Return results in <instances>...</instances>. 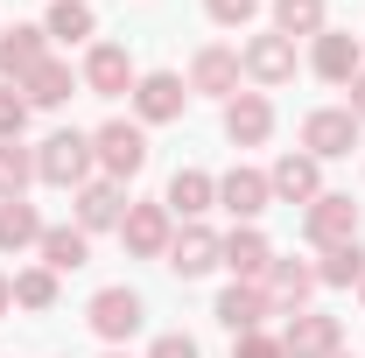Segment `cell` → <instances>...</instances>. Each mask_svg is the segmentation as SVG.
<instances>
[{"mask_svg": "<svg viewBox=\"0 0 365 358\" xmlns=\"http://www.w3.org/2000/svg\"><path fill=\"white\" fill-rule=\"evenodd\" d=\"M91 169H98V148H91V134H78V127H56V134L36 148V176H43L49 190H78V183H91Z\"/></svg>", "mask_w": 365, "mask_h": 358, "instance_id": "obj_1", "label": "cell"}, {"mask_svg": "<svg viewBox=\"0 0 365 358\" xmlns=\"http://www.w3.org/2000/svg\"><path fill=\"white\" fill-rule=\"evenodd\" d=\"M302 232H309V246H317V253L351 246V239H359V204H351V197H337V190H323L317 204H302Z\"/></svg>", "mask_w": 365, "mask_h": 358, "instance_id": "obj_2", "label": "cell"}, {"mask_svg": "<svg viewBox=\"0 0 365 358\" xmlns=\"http://www.w3.org/2000/svg\"><path fill=\"white\" fill-rule=\"evenodd\" d=\"M91 148H98V169L113 183H127V176L148 169V134H140L134 120H106V127L91 134Z\"/></svg>", "mask_w": 365, "mask_h": 358, "instance_id": "obj_3", "label": "cell"}, {"mask_svg": "<svg viewBox=\"0 0 365 358\" xmlns=\"http://www.w3.org/2000/svg\"><path fill=\"white\" fill-rule=\"evenodd\" d=\"M71 211H78V232H120V218H127V190L113 176H91V183H78L71 190Z\"/></svg>", "mask_w": 365, "mask_h": 358, "instance_id": "obj_4", "label": "cell"}, {"mask_svg": "<svg viewBox=\"0 0 365 358\" xmlns=\"http://www.w3.org/2000/svg\"><path fill=\"white\" fill-rule=\"evenodd\" d=\"M120 239H127V253H134V260H162V253H169V239H176V218H169V204H127V218H120Z\"/></svg>", "mask_w": 365, "mask_h": 358, "instance_id": "obj_5", "label": "cell"}, {"mask_svg": "<svg viewBox=\"0 0 365 358\" xmlns=\"http://www.w3.org/2000/svg\"><path fill=\"white\" fill-rule=\"evenodd\" d=\"M281 352L288 358H330V352H344V323L323 310H295L288 330H281Z\"/></svg>", "mask_w": 365, "mask_h": 358, "instance_id": "obj_6", "label": "cell"}, {"mask_svg": "<svg viewBox=\"0 0 365 358\" xmlns=\"http://www.w3.org/2000/svg\"><path fill=\"white\" fill-rule=\"evenodd\" d=\"M85 316H91V330H98L106 344H127V337L140 330V316H148V302H140L134 288H98Z\"/></svg>", "mask_w": 365, "mask_h": 358, "instance_id": "obj_7", "label": "cell"}, {"mask_svg": "<svg viewBox=\"0 0 365 358\" xmlns=\"http://www.w3.org/2000/svg\"><path fill=\"white\" fill-rule=\"evenodd\" d=\"M359 148V120L344 113V106H323L302 120V155H317V162H337V155H351Z\"/></svg>", "mask_w": 365, "mask_h": 358, "instance_id": "obj_8", "label": "cell"}, {"mask_svg": "<svg viewBox=\"0 0 365 358\" xmlns=\"http://www.w3.org/2000/svg\"><path fill=\"white\" fill-rule=\"evenodd\" d=\"M211 316L225 323L232 337H246V330H267V316H281V310L267 302V288H260V281H232L225 295H218V310H211Z\"/></svg>", "mask_w": 365, "mask_h": 358, "instance_id": "obj_9", "label": "cell"}, {"mask_svg": "<svg viewBox=\"0 0 365 358\" xmlns=\"http://www.w3.org/2000/svg\"><path fill=\"white\" fill-rule=\"evenodd\" d=\"M49 63V29H36V21H14L7 36H0V78L7 85H21L29 71H43Z\"/></svg>", "mask_w": 365, "mask_h": 358, "instance_id": "obj_10", "label": "cell"}, {"mask_svg": "<svg viewBox=\"0 0 365 358\" xmlns=\"http://www.w3.org/2000/svg\"><path fill=\"white\" fill-rule=\"evenodd\" d=\"M239 71H246V78H253V85H288V78H295V43H288V36H253V43L239 49Z\"/></svg>", "mask_w": 365, "mask_h": 358, "instance_id": "obj_11", "label": "cell"}, {"mask_svg": "<svg viewBox=\"0 0 365 358\" xmlns=\"http://www.w3.org/2000/svg\"><path fill=\"white\" fill-rule=\"evenodd\" d=\"M267 190L281 197V204H317V197H323V162H317V155H295V148H288V155L267 169Z\"/></svg>", "mask_w": 365, "mask_h": 358, "instance_id": "obj_12", "label": "cell"}, {"mask_svg": "<svg viewBox=\"0 0 365 358\" xmlns=\"http://www.w3.org/2000/svg\"><path fill=\"white\" fill-rule=\"evenodd\" d=\"M134 85H140V71H134V56L120 43H98L85 56V91L91 98H120V91H134Z\"/></svg>", "mask_w": 365, "mask_h": 358, "instance_id": "obj_13", "label": "cell"}, {"mask_svg": "<svg viewBox=\"0 0 365 358\" xmlns=\"http://www.w3.org/2000/svg\"><path fill=\"white\" fill-rule=\"evenodd\" d=\"M182 98H190V85H182L176 71H148V78L134 85V113H140V127L182 120Z\"/></svg>", "mask_w": 365, "mask_h": 358, "instance_id": "obj_14", "label": "cell"}, {"mask_svg": "<svg viewBox=\"0 0 365 358\" xmlns=\"http://www.w3.org/2000/svg\"><path fill=\"white\" fill-rule=\"evenodd\" d=\"M218 267H232V281H267V267H274L267 232H253V225L225 232V246H218Z\"/></svg>", "mask_w": 365, "mask_h": 358, "instance_id": "obj_15", "label": "cell"}, {"mask_svg": "<svg viewBox=\"0 0 365 358\" xmlns=\"http://www.w3.org/2000/svg\"><path fill=\"white\" fill-rule=\"evenodd\" d=\"M239 49L225 43H211V49H197V63H190V91H204V98H239Z\"/></svg>", "mask_w": 365, "mask_h": 358, "instance_id": "obj_16", "label": "cell"}, {"mask_svg": "<svg viewBox=\"0 0 365 358\" xmlns=\"http://www.w3.org/2000/svg\"><path fill=\"white\" fill-rule=\"evenodd\" d=\"M267 134H274L267 91H239V98H225V140H232V148H260Z\"/></svg>", "mask_w": 365, "mask_h": 358, "instance_id": "obj_17", "label": "cell"}, {"mask_svg": "<svg viewBox=\"0 0 365 358\" xmlns=\"http://www.w3.org/2000/svg\"><path fill=\"white\" fill-rule=\"evenodd\" d=\"M218 246H225V239H218L211 225H182L176 239H169V253H162V260H169L182 281H197V274H211V267H218Z\"/></svg>", "mask_w": 365, "mask_h": 358, "instance_id": "obj_18", "label": "cell"}, {"mask_svg": "<svg viewBox=\"0 0 365 358\" xmlns=\"http://www.w3.org/2000/svg\"><path fill=\"white\" fill-rule=\"evenodd\" d=\"M309 63H317V78H323V85H351V78L365 71V49H359V36H337V29H323V36H317V56H309Z\"/></svg>", "mask_w": 365, "mask_h": 358, "instance_id": "obj_19", "label": "cell"}, {"mask_svg": "<svg viewBox=\"0 0 365 358\" xmlns=\"http://www.w3.org/2000/svg\"><path fill=\"white\" fill-rule=\"evenodd\" d=\"M260 288H267V302H274V310H288V316H295L302 302H309V295H317V267H309V260H274Z\"/></svg>", "mask_w": 365, "mask_h": 358, "instance_id": "obj_20", "label": "cell"}, {"mask_svg": "<svg viewBox=\"0 0 365 358\" xmlns=\"http://www.w3.org/2000/svg\"><path fill=\"white\" fill-rule=\"evenodd\" d=\"M162 204H169V218H204V211L218 204V176H204V169H176L169 190H162Z\"/></svg>", "mask_w": 365, "mask_h": 358, "instance_id": "obj_21", "label": "cell"}, {"mask_svg": "<svg viewBox=\"0 0 365 358\" xmlns=\"http://www.w3.org/2000/svg\"><path fill=\"white\" fill-rule=\"evenodd\" d=\"M218 204H225L232 218L253 225V218L274 204V190H267V176H260V169H232V176H218Z\"/></svg>", "mask_w": 365, "mask_h": 358, "instance_id": "obj_22", "label": "cell"}, {"mask_svg": "<svg viewBox=\"0 0 365 358\" xmlns=\"http://www.w3.org/2000/svg\"><path fill=\"white\" fill-rule=\"evenodd\" d=\"M36 253H43L49 274H78L91 260V239L78 232V225H43V246H36Z\"/></svg>", "mask_w": 365, "mask_h": 358, "instance_id": "obj_23", "label": "cell"}, {"mask_svg": "<svg viewBox=\"0 0 365 358\" xmlns=\"http://www.w3.org/2000/svg\"><path fill=\"white\" fill-rule=\"evenodd\" d=\"M21 246H43V211L29 197H0V253H21Z\"/></svg>", "mask_w": 365, "mask_h": 358, "instance_id": "obj_24", "label": "cell"}, {"mask_svg": "<svg viewBox=\"0 0 365 358\" xmlns=\"http://www.w3.org/2000/svg\"><path fill=\"white\" fill-rule=\"evenodd\" d=\"M78 85H85V78H71V63H56V56H49L43 71H29V78H21V98H29V106H63Z\"/></svg>", "mask_w": 365, "mask_h": 358, "instance_id": "obj_25", "label": "cell"}, {"mask_svg": "<svg viewBox=\"0 0 365 358\" xmlns=\"http://www.w3.org/2000/svg\"><path fill=\"white\" fill-rule=\"evenodd\" d=\"M323 21H330V0H274V36H323Z\"/></svg>", "mask_w": 365, "mask_h": 358, "instance_id": "obj_26", "label": "cell"}, {"mask_svg": "<svg viewBox=\"0 0 365 358\" xmlns=\"http://www.w3.org/2000/svg\"><path fill=\"white\" fill-rule=\"evenodd\" d=\"M365 281V246L351 239V246H330L317 260V288H359Z\"/></svg>", "mask_w": 365, "mask_h": 358, "instance_id": "obj_27", "label": "cell"}, {"mask_svg": "<svg viewBox=\"0 0 365 358\" xmlns=\"http://www.w3.org/2000/svg\"><path fill=\"white\" fill-rule=\"evenodd\" d=\"M56 43H85L91 29H98V14H91V0H56L49 7V21H43Z\"/></svg>", "mask_w": 365, "mask_h": 358, "instance_id": "obj_28", "label": "cell"}, {"mask_svg": "<svg viewBox=\"0 0 365 358\" xmlns=\"http://www.w3.org/2000/svg\"><path fill=\"white\" fill-rule=\"evenodd\" d=\"M29 183H36V155L21 140H0V197H21Z\"/></svg>", "mask_w": 365, "mask_h": 358, "instance_id": "obj_29", "label": "cell"}, {"mask_svg": "<svg viewBox=\"0 0 365 358\" xmlns=\"http://www.w3.org/2000/svg\"><path fill=\"white\" fill-rule=\"evenodd\" d=\"M14 310H56V274L49 267H21L14 274Z\"/></svg>", "mask_w": 365, "mask_h": 358, "instance_id": "obj_30", "label": "cell"}, {"mask_svg": "<svg viewBox=\"0 0 365 358\" xmlns=\"http://www.w3.org/2000/svg\"><path fill=\"white\" fill-rule=\"evenodd\" d=\"M29 98H21V85H0V140H21V127H29Z\"/></svg>", "mask_w": 365, "mask_h": 358, "instance_id": "obj_31", "label": "cell"}, {"mask_svg": "<svg viewBox=\"0 0 365 358\" xmlns=\"http://www.w3.org/2000/svg\"><path fill=\"white\" fill-rule=\"evenodd\" d=\"M204 14H211L218 29H246V21L260 14V0H204Z\"/></svg>", "mask_w": 365, "mask_h": 358, "instance_id": "obj_32", "label": "cell"}, {"mask_svg": "<svg viewBox=\"0 0 365 358\" xmlns=\"http://www.w3.org/2000/svg\"><path fill=\"white\" fill-rule=\"evenodd\" d=\"M232 358H288V352H281V337H267V330H246V337H232Z\"/></svg>", "mask_w": 365, "mask_h": 358, "instance_id": "obj_33", "label": "cell"}, {"mask_svg": "<svg viewBox=\"0 0 365 358\" xmlns=\"http://www.w3.org/2000/svg\"><path fill=\"white\" fill-rule=\"evenodd\" d=\"M148 358H204V352H197V337L169 330V337H155V344H148Z\"/></svg>", "mask_w": 365, "mask_h": 358, "instance_id": "obj_34", "label": "cell"}, {"mask_svg": "<svg viewBox=\"0 0 365 358\" xmlns=\"http://www.w3.org/2000/svg\"><path fill=\"white\" fill-rule=\"evenodd\" d=\"M344 91H351V106H344V113H351V120H359V127H365V71H359V78H351V85H344Z\"/></svg>", "mask_w": 365, "mask_h": 358, "instance_id": "obj_35", "label": "cell"}, {"mask_svg": "<svg viewBox=\"0 0 365 358\" xmlns=\"http://www.w3.org/2000/svg\"><path fill=\"white\" fill-rule=\"evenodd\" d=\"M14 310V274H0V316Z\"/></svg>", "mask_w": 365, "mask_h": 358, "instance_id": "obj_36", "label": "cell"}, {"mask_svg": "<svg viewBox=\"0 0 365 358\" xmlns=\"http://www.w3.org/2000/svg\"><path fill=\"white\" fill-rule=\"evenodd\" d=\"M330 358H351V352H330Z\"/></svg>", "mask_w": 365, "mask_h": 358, "instance_id": "obj_37", "label": "cell"}, {"mask_svg": "<svg viewBox=\"0 0 365 358\" xmlns=\"http://www.w3.org/2000/svg\"><path fill=\"white\" fill-rule=\"evenodd\" d=\"M106 358H127V352H106Z\"/></svg>", "mask_w": 365, "mask_h": 358, "instance_id": "obj_38", "label": "cell"}, {"mask_svg": "<svg viewBox=\"0 0 365 358\" xmlns=\"http://www.w3.org/2000/svg\"><path fill=\"white\" fill-rule=\"evenodd\" d=\"M359 295H365V281H359Z\"/></svg>", "mask_w": 365, "mask_h": 358, "instance_id": "obj_39", "label": "cell"}]
</instances>
